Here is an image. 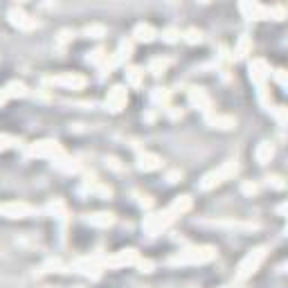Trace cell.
I'll use <instances>...</instances> for the list:
<instances>
[{"label": "cell", "instance_id": "obj_5", "mask_svg": "<svg viewBox=\"0 0 288 288\" xmlns=\"http://www.w3.org/2000/svg\"><path fill=\"white\" fill-rule=\"evenodd\" d=\"M50 84H54V86H65V88H70V90H81V88L86 86V77L72 75V72H63V75L50 77Z\"/></svg>", "mask_w": 288, "mask_h": 288}, {"label": "cell", "instance_id": "obj_4", "mask_svg": "<svg viewBox=\"0 0 288 288\" xmlns=\"http://www.w3.org/2000/svg\"><path fill=\"white\" fill-rule=\"evenodd\" d=\"M7 18H9V23H12L14 27H18V30H23V32L36 30V18H32L30 14H25L21 7H12V9H9Z\"/></svg>", "mask_w": 288, "mask_h": 288}, {"label": "cell", "instance_id": "obj_15", "mask_svg": "<svg viewBox=\"0 0 288 288\" xmlns=\"http://www.w3.org/2000/svg\"><path fill=\"white\" fill-rule=\"evenodd\" d=\"M189 209H191V198L189 196H178V198L174 200V205L169 207V212L174 216H178L182 212H189Z\"/></svg>", "mask_w": 288, "mask_h": 288}, {"label": "cell", "instance_id": "obj_17", "mask_svg": "<svg viewBox=\"0 0 288 288\" xmlns=\"http://www.w3.org/2000/svg\"><path fill=\"white\" fill-rule=\"evenodd\" d=\"M207 122L212 124L214 128H232L234 126V119L223 117V115H207Z\"/></svg>", "mask_w": 288, "mask_h": 288}, {"label": "cell", "instance_id": "obj_8", "mask_svg": "<svg viewBox=\"0 0 288 288\" xmlns=\"http://www.w3.org/2000/svg\"><path fill=\"white\" fill-rule=\"evenodd\" d=\"M34 209L27 203H0V214L9 216V219H23V216H30Z\"/></svg>", "mask_w": 288, "mask_h": 288}, {"label": "cell", "instance_id": "obj_30", "mask_svg": "<svg viewBox=\"0 0 288 288\" xmlns=\"http://www.w3.org/2000/svg\"><path fill=\"white\" fill-rule=\"evenodd\" d=\"M5 99H7V95H5V90H0V104H3Z\"/></svg>", "mask_w": 288, "mask_h": 288}, {"label": "cell", "instance_id": "obj_7", "mask_svg": "<svg viewBox=\"0 0 288 288\" xmlns=\"http://www.w3.org/2000/svg\"><path fill=\"white\" fill-rule=\"evenodd\" d=\"M140 261V257H137V252L135 250H119L115 257H110V259H104V266H108V268H119V266H131V263H137Z\"/></svg>", "mask_w": 288, "mask_h": 288}, {"label": "cell", "instance_id": "obj_27", "mask_svg": "<svg viewBox=\"0 0 288 288\" xmlns=\"http://www.w3.org/2000/svg\"><path fill=\"white\" fill-rule=\"evenodd\" d=\"M268 182H272V185H275L277 189H281V187H284V182H281L279 176H272V178H268Z\"/></svg>", "mask_w": 288, "mask_h": 288}, {"label": "cell", "instance_id": "obj_1", "mask_svg": "<svg viewBox=\"0 0 288 288\" xmlns=\"http://www.w3.org/2000/svg\"><path fill=\"white\" fill-rule=\"evenodd\" d=\"M214 248L212 246H200V248H187L180 250L176 257H171V263H207L214 259Z\"/></svg>", "mask_w": 288, "mask_h": 288}, {"label": "cell", "instance_id": "obj_18", "mask_svg": "<svg viewBox=\"0 0 288 288\" xmlns=\"http://www.w3.org/2000/svg\"><path fill=\"white\" fill-rule=\"evenodd\" d=\"M5 95H7V97H25L27 88H25V84H21V81H12V84L5 88Z\"/></svg>", "mask_w": 288, "mask_h": 288}, {"label": "cell", "instance_id": "obj_29", "mask_svg": "<svg viewBox=\"0 0 288 288\" xmlns=\"http://www.w3.org/2000/svg\"><path fill=\"white\" fill-rule=\"evenodd\" d=\"M243 191H248V194H254V191H257V187H254V185H243Z\"/></svg>", "mask_w": 288, "mask_h": 288}, {"label": "cell", "instance_id": "obj_10", "mask_svg": "<svg viewBox=\"0 0 288 288\" xmlns=\"http://www.w3.org/2000/svg\"><path fill=\"white\" fill-rule=\"evenodd\" d=\"M189 102L194 104V106H198L203 113H209V97L205 95L203 88H191L189 90Z\"/></svg>", "mask_w": 288, "mask_h": 288}, {"label": "cell", "instance_id": "obj_11", "mask_svg": "<svg viewBox=\"0 0 288 288\" xmlns=\"http://www.w3.org/2000/svg\"><path fill=\"white\" fill-rule=\"evenodd\" d=\"M160 158L153 156V153H140V158H137V167H140L142 171H153V169H160Z\"/></svg>", "mask_w": 288, "mask_h": 288}, {"label": "cell", "instance_id": "obj_24", "mask_svg": "<svg viewBox=\"0 0 288 288\" xmlns=\"http://www.w3.org/2000/svg\"><path fill=\"white\" fill-rule=\"evenodd\" d=\"M14 144H18V137L7 135V133H0V151H5V149L14 147Z\"/></svg>", "mask_w": 288, "mask_h": 288}, {"label": "cell", "instance_id": "obj_22", "mask_svg": "<svg viewBox=\"0 0 288 288\" xmlns=\"http://www.w3.org/2000/svg\"><path fill=\"white\" fill-rule=\"evenodd\" d=\"M162 38H165L167 43H176L182 38V34H180V30H176V27H167V30L162 32Z\"/></svg>", "mask_w": 288, "mask_h": 288}, {"label": "cell", "instance_id": "obj_19", "mask_svg": "<svg viewBox=\"0 0 288 288\" xmlns=\"http://www.w3.org/2000/svg\"><path fill=\"white\" fill-rule=\"evenodd\" d=\"M167 65H169V59H153L151 63H149V72H153V75H160V72L167 70Z\"/></svg>", "mask_w": 288, "mask_h": 288}, {"label": "cell", "instance_id": "obj_3", "mask_svg": "<svg viewBox=\"0 0 288 288\" xmlns=\"http://www.w3.org/2000/svg\"><path fill=\"white\" fill-rule=\"evenodd\" d=\"M263 259H266V250H263V248H257V250H252V252L241 261L237 277H239V279H246V277H250L252 272H257V268L261 266Z\"/></svg>", "mask_w": 288, "mask_h": 288}, {"label": "cell", "instance_id": "obj_14", "mask_svg": "<svg viewBox=\"0 0 288 288\" xmlns=\"http://www.w3.org/2000/svg\"><path fill=\"white\" fill-rule=\"evenodd\" d=\"M88 223L95 225V228H108V225L115 223L113 214H106V212H99V214H93L88 216Z\"/></svg>", "mask_w": 288, "mask_h": 288}, {"label": "cell", "instance_id": "obj_2", "mask_svg": "<svg viewBox=\"0 0 288 288\" xmlns=\"http://www.w3.org/2000/svg\"><path fill=\"white\" fill-rule=\"evenodd\" d=\"M237 169H239V165L234 160H230L228 165H223V167H219L216 171H212V174H207L203 178V182H200V189H212V187L216 185H221L223 180H228L230 176H234L237 174Z\"/></svg>", "mask_w": 288, "mask_h": 288}, {"label": "cell", "instance_id": "obj_20", "mask_svg": "<svg viewBox=\"0 0 288 288\" xmlns=\"http://www.w3.org/2000/svg\"><path fill=\"white\" fill-rule=\"evenodd\" d=\"M84 34L90 36V38H102L104 34H106V27H104V25H88L84 30Z\"/></svg>", "mask_w": 288, "mask_h": 288}, {"label": "cell", "instance_id": "obj_13", "mask_svg": "<svg viewBox=\"0 0 288 288\" xmlns=\"http://www.w3.org/2000/svg\"><path fill=\"white\" fill-rule=\"evenodd\" d=\"M250 70H252V79L257 81V84H261V81L266 79L268 75H270V70H268L266 61H261V59H254L252 65H250Z\"/></svg>", "mask_w": 288, "mask_h": 288}, {"label": "cell", "instance_id": "obj_26", "mask_svg": "<svg viewBox=\"0 0 288 288\" xmlns=\"http://www.w3.org/2000/svg\"><path fill=\"white\" fill-rule=\"evenodd\" d=\"M104 56H106V54H104V50L99 47V50H95V52H93V56H88V61H90V63H99V61H102Z\"/></svg>", "mask_w": 288, "mask_h": 288}, {"label": "cell", "instance_id": "obj_23", "mask_svg": "<svg viewBox=\"0 0 288 288\" xmlns=\"http://www.w3.org/2000/svg\"><path fill=\"white\" fill-rule=\"evenodd\" d=\"M182 36H185V41H187V43H200V41H203V32H200V30H196V27H191V30H187Z\"/></svg>", "mask_w": 288, "mask_h": 288}, {"label": "cell", "instance_id": "obj_9", "mask_svg": "<svg viewBox=\"0 0 288 288\" xmlns=\"http://www.w3.org/2000/svg\"><path fill=\"white\" fill-rule=\"evenodd\" d=\"M124 106H126V90H124V86H115L106 97V108L113 113H119Z\"/></svg>", "mask_w": 288, "mask_h": 288}, {"label": "cell", "instance_id": "obj_21", "mask_svg": "<svg viewBox=\"0 0 288 288\" xmlns=\"http://www.w3.org/2000/svg\"><path fill=\"white\" fill-rule=\"evenodd\" d=\"M142 77H144V72L140 68H131L126 72V79H128V84L131 86H140L142 84Z\"/></svg>", "mask_w": 288, "mask_h": 288}, {"label": "cell", "instance_id": "obj_28", "mask_svg": "<svg viewBox=\"0 0 288 288\" xmlns=\"http://www.w3.org/2000/svg\"><path fill=\"white\" fill-rule=\"evenodd\" d=\"M140 268H142V272H151L153 263L151 261H140Z\"/></svg>", "mask_w": 288, "mask_h": 288}, {"label": "cell", "instance_id": "obj_25", "mask_svg": "<svg viewBox=\"0 0 288 288\" xmlns=\"http://www.w3.org/2000/svg\"><path fill=\"white\" fill-rule=\"evenodd\" d=\"M248 50H250V38L243 36L241 41H239V47H237V56L239 59H243V56L248 54Z\"/></svg>", "mask_w": 288, "mask_h": 288}, {"label": "cell", "instance_id": "obj_16", "mask_svg": "<svg viewBox=\"0 0 288 288\" xmlns=\"http://www.w3.org/2000/svg\"><path fill=\"white\" fill-rule=\"evenodd\" d=\"M272 153H275V149H272V144L261 142V144H259V147H257V162H259V165H266V162H270Z\"/></svg>", "mask_w": 288, "mask_h": 288}, {"label": "cell", "instance_id": "obj_12", "mask_svg": "<svg viewBox=\"0 0 288 288\" xmlns=\"http://www.w3.org/2000/svg\"><path fill=\"white\" fill-rule=\"evenodd\" d=\"M133 36H135V41L149 43V41H153V38H156V30H153L149 23H140V25L133 30Z\"/></svg>", "mask_w": 288, "mask_h": 288}, {"label": "cell", "instance_id": "obj_6", "mask_svg": "<svg viewBox=\"0 0 288 288\" xmlns=\"http://www.w3.org/2000/svg\"><path fill=\"white\" fill-rule=\"evenodd\" d=\"M30 153L36 158H54V156H63V149L59 147V142L45 140V142H36L34 147L30 149Z\"/></svg>", "mask_w": 288, "mask_h": 288}]
</instances>
